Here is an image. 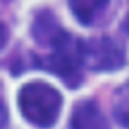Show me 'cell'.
Here are the masks:
<instances>
[{
  "label": "cell",
  "instance_id": "1",
  "mask_svg": "<svg viewBox=\"0 0 129 129\" xmlns=\"http://www.w3.org/2000/svg\"><path fill=\"white\" fill-rule=\"evenodd\" d=\"M18 105L23 116L38 128H50L59 119L62 108L60 93L45 83H29L18 95Z\"/></svg>",
  "mask_w": 129,
  "mask_h": 129
},
{
  "label": "cell",
  "instance_id": "2",
  "mask_svg": "<svg viewBox=\"0 0 129 129\" xmlns=\"http://www.w3.org/2000/svg\"><path fill=\"white\" fill-rule=\"evenodd\" d=\"M53 51L45 57L44 66L59 75L69 87H75L81 81V42L60 29L48 42Z\"/></svg>",
  "mask_w": 129,
  "mask_h": 129
},
{
  "label": "cell",
  "instance_id": "3",
  "mask_svg": "<svg viewBox=\"0 0 129 129\" xmlns=\"http://www.w3.org/2000/svg\"><path fill=\"white\" fill-rule=\"evenodd\" d=\"M81 60L93 71H116L125 63V54L110 38H96L81 42Z\"/></svg>",
  "mask_w": 129,
  "mask_h": 129
},
{
  "label": "cell",
  "instance_id": "4",
  "mask_svg": "<svg viewBox=\"0 0 129 129\" xmlns=\"http://www.w3.org/2000/svg\"><path fill=\"white\" fill-rule=\"evenodd\" d=\"M72 129H108L107 120L93 101L80 102L72 113Z\"/></svg>",
  "mask_w": 129,
  "mask_h": 129
},
{
  "label": "cell",
  "instance_id": "5",
  "mask_svg": "<svg viewBox=\"0 0 129 129\" xmlns=\"http://www.w3.org/2000/svg\"><path fill=\"white\" fill-rule=\"evenodd\" d=\"M74 15L83 24H92L98 15L105 9L108 0H69Z\"/></svg>",
  "mask_w": 129,
  "mask_h": 129
},
{
  "label": "cell",
  "instance_id": "6",
  "mask_svg": "<svg viewBox=\"0 0 129 129\" xmlns=\"http://www.w3.org/2000/svg\"><path fill=\"white\" fill-rule=\"evenodd\" d=\"M113 114L122 126L129 128V81L119 87L114 93Z\"/></svg>",
  "mask_w": 129,
  "mask_h": 129
},
{
  "label": "cell",
  "instance_id": "7",
  "mask_svg": "<svg viewBox=\"0 0 129 129\" xmlns=\"http://www.w3.org/2000/svg\"><path fill=\"white\" fill-rule=\"evenodd\" d=\"M6 39H8V30L5 24L0 21V48H3V45L6 44Z\"/></svg>",
  "mask_w": 129,
  "mask_h": 129
},
{
  "label": "cell",
  "instance_id": "8",
  "mask_svg": "<svg viewBox=\"0 0 129 129\" xmlns=\"http://www.w3.org/2000/svg\"><path fill=\"white\" fill-rule=\"evenodd\" d=\"M5 122H6V113H5V108H3V105L0 104V129L3 128Z\"/></svg>",
  "mask_w": 129,
  "mask_h": 129
},
{
  "label": "cell",
  "instance_id": "9",
  "mask_svg": "<svg viewBox=\"0 0 129 129\" xmlns=\"http://www.w3.org/2000/svg\"><path fill=\"white\" fill-rule=\"evenodd\" d=\"M122 29H123V32H126L129 35V14L125 17V20L122 23Z\"/></svg>",
  "mask_w": 129,
  "mask_h": 129
}]
</instances>
